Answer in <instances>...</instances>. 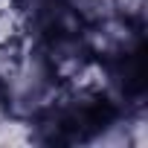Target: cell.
Here are the masks:
<instances>
[{
    "mask_svg": "<svg viewBox=\"0 0 148 148\" xmlns=\"http://www.w3.org/2000/svg\"><path fill=\"white\" fill-rule=\"evenodd\" d=\"M87 145H93V148H128L131 139H128L125 119H122V122H110L105 131H96V134L87 139Z\"/></svg>",
    "mask_w": 148,
    "mask_h": 148,
    "instance_id": "cell-4",
    "label": "cell"
},
{
    "mask_svg": "<svg viewBox=\"0 0 148 148\" xmlns=\"http://www.w3.org/2000/svg\"><path fill=\"white\" fill-rule=\"evenodd\" d=\"M0 90H3L9 113L38 119L55 108L64 84L55 76V70L47 58V49L23 41V49H21L15 67L0 79Z\"/></svg>",
    "mask_w": 148,
    "mask_h": 148,
    "instance_id": "cell-1",
    "label": "cell"
},
{
    "mask_svg": "<svg viewBox=\"0 0 148 148\" xmlns=\"http://www.w3.org/2000/svg\"><path fill=\"white\" fill-rule=\"evenodd\" d=\"M6 113V99H3V90H0V116Z\"/></svg>",
    "mask_w": 148,
    "mask_h": 148,
    "instance_id": "cell-8",
    "label": "cell"
},
{
    "mask_svg": "<svg viewBox=\"0 0 148 148\" xmlns=\"http://www.w3.org/2000/svg\"><path fill=\"white\" fill-rule=\"evenodd\" d=\"M26 38V12L15 3L12 9L0 12V47L18 44Z\"/></svg>",
    "mask_w": 148,
    "mask_h": 148,
    "instance_id": "cell-3",
    "label": "cell"
},
{
    "mask_svg": "<svg viewBox=\"0 0 148 148\" xmlns=\"http://www.w3.org/2000/svg\"><path fill=\"white\" fill-rule=\"evenodd\" d=\"M113 3V15L139 26L145 21V9H148V0H110Z\"/></svg>",
    "mask_w": 148,
    "mask_h": 148,
    "instance_id": "cell-5",
    "label": "cell"
},
{
    "mask_svg": "<svg viewBox=\"0 0 148 148\" xmlns=\"http://www.w3.org/2000/svg\"><path fill=\"white\" fill-rule=\"evenodd\" d=\"M18 3V0H0V12H6V9H12Z\"/></svg>",
    "mask_w": 148,
    "mask_h": 148,
    "instance_id": "cell-7",
    "label": "cell"
},
{
    "mask_svg": "<svg viewBox=\"0 0 148 148\" xmlns=\"http://www.w3.org/2000/svg\"><path fill=\"white\" fill-rule=\"evenodd\" d=\"M125 128H128L131 148H145L148 145V119H145L142 110H136L134 116H125Z\"/></svg>",
    "mask_w": 148,
    "mask_h": 148,
    "instance_id": "cell-6",
    "label": "cell"
},
{
    "mask_svg": "<svg viewBox=\"0 0 148 148\" xmlns=\"http://www.w3.org/2000/svg\"><path fill=\"white\" fill-rule=\"evenodd\" d=\"M32 142H38L35 119H26L9 110L0 116V148H26Z\"/></svg>",
    "mask_w": 148,
    "mask_h": 148,
    "instance_id": "cell-2",
    "label": "cell"
}]
</instances>
